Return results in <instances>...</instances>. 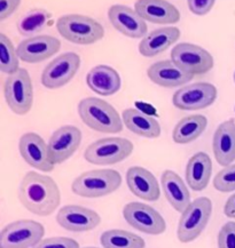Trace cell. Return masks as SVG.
Listing matches in <instances>:
<instances>
[{
    "mask_svg": "<svg viewBox=\"0 0 235 248\" xmlns=\"http://www.w3.org/2000/svg\"><path fill=\"white\" fill-rule=\"evenodd\" d=\"M18 200L28 211L38 216H49L61 202L60 189L52 177L28 171L18 186Z\"/></svg>",
    "mask_w": 235,
    "mask_h": 248,
    "instance_id": "obj_1",
    "label": "cell"
},
{
    "mask_svg": "<svg viewBox=\"0 0 235 248\" xmlns=\"http://www.w3.org/2000/svg\"><path fill=\"white\" fill-rule=\"evenodd\" d=\"M212 174V161L205 152H198L186 166V182L193 191H202L209 186Z\"/></svg>",
    "mask_w": 235,
    "mask_h": 248,
    "instance_id": "obj_25",
    "label": "cell"
},
{
    "mask_svg": "<svg viewBox=\"0 0 235 248\" xmlns=\"http://www.w3.org/2000/svg\"><path fill=\"white\" fill-rule=\"evenodd\" d=\"M208 119L202 114H192L183 118L177 124L172 132L173 141L178 144H188L194 142L203 134Z\"/></svg>",
    "mask_w": 235,
    "mask_h": 248,
    "instance_id": "obj_27",
    "label": "cell"
},
{
    "mask_svg": "<svg viewBox=\"0 0 235 248\" xmlns=\"http://www.w3.org/2000/svg\"><path fill=\"white\" fill-rule=\"evenodd\" d=\"M133 143L123 138H104L88 145L84 158L90 164L107 166L125 160L131 155Z\"/></svg>",
    "mask_w": 235,
    "mask_h": 248,
    "instance_id": "obj_7",
    "label": "cell"
},
{
    "mask_svg": "<svg viewBox=\"0 0 235 248\" xmlns=\"http://www.w3.org/2000/svg\"><path fill=\"white\" fill-rule=\"evenodd\" d=\"M216 0H187L189 11L198 16L206 15L214 7Z\"/></svg>",
    "mask_w": 235,
    "mask_h": 248,
    "instance_id": "obj_34",
    "label": "cell"
},
{
    "mask_svg": "<svg viewBox=\"0 0 235 248\" xmlns=\"http://www.w3.org/2000/svg\"><path fill=\"white\" fill-rule=\"evenodd\" d=\"M171 60L188 74L204 75L214 68V57L208 50L194 44L182 43L173 47Z\"/></svg>",
    "mask_w": 235,
    "mask_h": 248,
    "instance_id": "obj_9",
    "label": "cell"
},
{
    "mask_svg": "<svg viewBox=\"0 0 235 248\" xmlns=\"http://www.w3.org/2000/svg\"><path fill=\"white\" fill-rule=\"evenodd\" d=\"M61 48V43L53 36L28 37L17 46V55L23 62L39 63L55 55Z\"/></svg>",
    "mask_w": 235,
    "mask_h": 248,
    "instance_id": "obj_17",
    "label": "cell"
},
{
    "mask_svg": "<svg viewBox=\"0 0 235 248\" xmlns=\"http://www.w3.org/2000/svg\"><path fill=\"white\" fill-rule=\"evenodd\" d=\"M20 4L21 0H0V21H5L11 16Z\"/></svg>",
    "mask_w": 235,
    "mask_h": 248,
    "instance_id": "obj_35",
    "label": "cell"
},
{
    "mask_svg": "<svg viewBox=\"0 0 235 248\" xmlns=\"http://www.w3.org/2000/svg\"><path fill=\"white\" fill-rule=\"evenodd\" d=\"M126 183L133 195L146 202L160 199L161 190L156 177L144 167L133 166L126 171Z\"/></svg>",
    "mask_w": 235,
    "mask_h": 248,
    "instance_id": "obj_19",
    "label": "cell"
},
{
    "mask_svg": "<svg viewBox=\"0 0 235 248\" xmlns=\"http://www.w3.org/2000/svg\"><path fill=\"white\" fill-rule=\"evenodd\" d=\"M103 248H145L146 243L140 236L126 230L104 231L100 238Z\"/></svg>",
    "mask_w": 235,
    "mask_h": 248,
    "instance_id": "obj_28",
    "label": "cell"
},
{
    "mask_svg": "<svg viewBox=\"0 0 235 248\" xmlns=\"http://www.w3.org/2000/svg\"><path fill=\"white\" fill-rule=\"evenodd\" d=\"M122 119L126 128L146 139H156L161 135V125L154 117L138 109L123 111Z\"/></svg>",
    "mask_w": 235,
    "mask_h": 248,
    "instance_id": "obj_26",
    "label": "cell"
},
{
    "mask_svg": "<svg viewBox=\"0 0 235 248\" xmlns=\"http://www.w3.org/2000/svg\"><path fill=\"white\" fill-rule=\"evenodd\" d=\"M20 57L11 39L5 33H0V70L2 74L12 75L20 69Z\"/></svg>",
    "mask_w": 235,
    "mask_h": 248,
    "instance_id": "obj_30",
    "label": "cell"
},
{
    "mask_svg": "<svg viewBox=\"0 0 235 248\" xmlns=\"http://www.w3.org/2000/svg\"><path fill=\"white\" fill-rule=\"evenodd\" d=\"M18 151L29 166L45 173L54 170L55 164L50 158L49 144H46L43 138L36 133H25L21 136Z\"/></svg>",
    "mask_w": 235,
    "mask_h": 248,
    "instance_id": "obj_13",
    "label": "cell"
},
{
    "mask_svg": "<svg viewBox=\"0 0 235 248\" xmlns=\"http://www.w3.org/2000/svg\"><path fill=\"white\" fill-rule=\"evenodd\" d=\"M122 176L114 170H93L85 171L72 182L75 195L84 198H101L119 189Z\"/></svg>",
    "mask_w": 235,
    "mask_h": 248,
    "instance_id": "obj_3",
    "label": "cell"
},
{
    "mask_svg": "<svg viewBox=\"0 0 235 248\" xmlns=\"http://www.w3.org/2000/svg\"><path fill=\"white\" fill-rule=\"evenodd\" d=\"M45 228L34 220L12 222L0 233V248H34L43 240Z\"/></svg>",
    "mask_w": 235,
    "mask_h": 248,
    "instance_id": "obj_8",
    "label": "cell"
},
{
    "mask_svg": "<svg viewBox=\"0 0 235 248\" xmlns=\"http://www.w3.org/2000/svg\"><path fill=\"white\" fill-rule=\"evenodd\" d=\"M78 114L87 127L104 134H117L123 130V119L115 108L98 97H86L78 104Z\"/></svg>",
    "mask_w": 235,
    "mask_h": 248,
    "instance_id": "obj_2",
    "label": "cell"
},
{
    "mask_svg": "<svg viewBox=\"0 0 235 248\" xmlns=\"http://www.w3.org/2000/svg\"><path fill=\"white\" fill-rule=\"evenodd\" d=\"M81 66L78 54L68 52L61 54L46 65L41 74V84L49 90H56L72 80Z\"/></svg>",
    "mask_w": 235,
    "mask_h": 248,
    "instance_id": "obj_11",
    "label": "cell"
},
{
    "mask_svg": "<svg viewBox=\"0 0 235 248\" xmlns=\"http://www.w3.org/2000/svg\"><path fill=\"white\" fill-rule=\"evenodd\" d=\"M123 216L135 230L144 233L158 236L167 230V223L160 213L142 202H130L124 206Z\"/></svg>",
    "mask_w": 235,
    "mask_h": 248,
    "instance_id": "obj_10",
    "label": "cell"
},
{
    "mask_svg": "<svg viewBox=\"0 0 235 248\" xmlns=\"http://www.w3.org/2000/svg\"><path fill=\"white\" fill-rule=\"evenodd\" d=\"M56 222L67 231L86 232L97 228L101 223V217L93 209L78 205H67L58 212Z\"/></svg>",
    "mask_w": 235,
    "mask_h": 248,
    "instance_id": "obj_15",
    "label": "cell"
},
{
    "mask_svg": "<svg viewBox=\"0 0 235 248\" xmlns=\"http://www.w3.org/2000/svg\"><path fill=\"white\" fill-rule=\"evenodd\" d=\"M6 103L13 112L24 116L33 108L34 87L29 72L20 68L14 74L8 75L4 85Z\"/></svg>",
    "mask_w": 235,
    "mask_h": 248,
    "instance_id": "obj_6",
    "label": "cell"
},
{
    "mask_svg": "<svg viewBox=\"0 0 235 248\" xmlns=\"http://www.w3.org/2000/svg\"><path fill=\"white\" fill-rule=\"evenodd\" d=\"M224 213L227 217L235 218V192L227 199L224 206Z\"/></svg>",
    "mask_w": 235,
    "mask_h": 248,
    "instance_id": "obj_36",
    "label": "cell"
},
{
    "mask_svg": "<svg viewBox=\"0 0 235 248\" xmlns=\"http://www.w3.org/2000/svg\"><path fill=\"white\" fill-rule=\"evenodd\" d=\"M59 33L77 45H92L104 36V29L99 22L86 15H63L56 22Z\"/></svg>",
    "mask_w": 235,
    "mask_h": 248,
    "instance_id": "obj_4",
    "label": "cell"
},
{
    "mask_svg": "<svg viewBox=\"0 0 235 248\" xmlns=\"http://www.w3.org/2000/svg\"><path fill=\"white\" fill-rule=\"evenodd\" d=\"M161 184L163 187L165 198L172 208L183 213L192 202L190 193L184 180L173 170L163 171L161 177Z\"/></svg>",
    "mask_w": 235,
    "mask_h": 248,
    "instance_id": "obj_24",
    "label": "cell"
},
{
    "mask_svg": "<svg viewBox=\"0 0 235 248\" xmlns=\"http://www.w3.org/2000/svg\"><path fill=\"white\" fill-rule=\"evenodd\" d=\"M147 76L154 84L167 88L184 86L194 77L180 69L172 60H163L151 64L147 70Z\"/></svg>",
    "mask_w": 235,
    "mask_h": 248,
    "instance_id": "obj_20",
    "label": "cell"
},
{
    "mask_svg": "<svg viewBox=\"0 0 235 248\" xmlns=\"http://www.w3.org/2000/svg\"><path fill=\"white\" fill-rule=\"evenodd\" d=\"M34 248H79V244L71 238L52 237L43 239Z\"/></svg>",
    "mask_w": 235,
    "mask_h": 248,
    "instance_id": "obj_33",
    "label": "cell"
},
{
    "mask_svg": "<svg viewBox=\"0 0 235 248\" xmlns=\"http://www.w3.org/2000/svg\"><path fill=\"white\" fill-rule=\"evenodd\" d=\"M86 84L90 90L101 96H110L120 90L122 80L115 69L109 65H97L86 76Z\"/></svg>",
    "mask_w": 235,
    "mask_h": 248,
    "instance_id": "obj_22",
    "label": "cell"
},
{
    "mask_svg": "<svg viewBox=\"0 0 235 248\" xmlns=\"http://www.w3.org/2000/svg\"><path fill=\"white\" fill-rule=\"evenodd\" d=\"M212 149L217 163L226 167L235 160V120L221 123L216 129Z\"/></svg>",
    "mask_w": 235,
    "mask_h": 248,
    "instance_id": "obj_21",
    "label": "cell"
},
{
    "mask_svg": "<svg viewBox=\"0 0 235 248\" xmlns=\"http://www.w3.org/2000/svg\"><path fill=\"white\" fill-rule=\"evenodd\" d=\"M84 248H98V247H84Z\"/></svg>",
    "mask_w": 235,
    "mask_h": 248,
    "instance_id": "obj_37",
    "label": "cell"
},
{
    "mask_svg": "<svg viewBox=\"0 0 235 248\" xmlns=\"http://www.w3.org/2000/svg\"><path fill=\"white\" fill-rule=\"evenodd\" d=\"M134 9L151 23L176 24L180 20V12L167 0H136Z\"/></svg>",
    "mask_w": 235,
    "mask_h": 248,
    "instance_id": "obj_18",
    "label": "cell"
},
{
    "mask_svg": "<svg viewBox=\"0 0 235 248\" xmlns=\"http://www.w3.org/2000/svg\"><path fill=\"white\" fill-rule=\"evenodd\" d=\"M212 214V202L206 197L193 200L182 213L178 223L177 236L184 244L192 243L201 236Z\"/></svg>",
    "mask_w": 235,
    "mask_h": 248,
    "instance_id": "obj_5",
    "label": "cell"
},
{
    "mask_svg": "<svg viewBox=\"0 0 235 248\" xmlns=\"http://www.w3.org/2000/svg\"><path fill=\"white\" fill-rule=\"evenodd\" d=\"M180 38V30L176 27H164L151 31L142 38L139 52L145 57H154L163 53Z\"/></svg>",
    "mask_w": 235,
    "mask_h": 248,
    "instance_id": "obj_23",
    "label": "cell"
},
{
    "mask_svg": "<svg viewBox=\"0 0 235 248\" xmlns=\"http://www.w3.org/2000/svg\"><path fill=\"white\" fill-rule=\"evenodd\" d=\"M214 186L220 192L235 191V164L224 167L216 175Z\"/></svg>",
    "mask_w": 235,
    "mask_h": 248,
    "instance_id": "obj_31",
    "label": "cell"
},
{
    "mask_svg": "<svg viewBox=\"0 0 235 248\" xmlns=\"http://www.w3.org/2000/svg\"><path fill=\"white\" fill-rule=\"evenodd\" d=\"M52 15L46 9H33V11L25 14L21 21L17 23V30L22 36H31L34 37V34L40 32L47 22L50 20Z\"/></svg>",
    "mask_w": 235,
    "mask_h": 248,
    "instance_id": "obj_29",
    "label": "cell"
},
{
    "mask_svg": "<svg viewBox=\"0 0 235 248\" xmlns=\"http://www.w3.org/2000/svg\"><path fill=\"white\" fill-rule=\"evenodd\" d=\"M217 98V88L209 82L186 85L173 94V106L180 110L195 111L210 107Z\"/></svg>",
    "mask_w": 235,
    "mask_h": 248,
    "instance_id": "obj_12",
    "label": "cell"
},
{
    "mask_svg": "<svg viewBox=\"0 0 235 248\" xmlns=\"http://www.w3.org/2000/svg\"><path fill=\"white\" fill-rule=\"evenodd\" d=\"M218 248H235V222H227L218 233Z\"/></svg>",
    "mask_w": 235,
    "mask_h": 248,
    "instance_id": "obj_32",
    "label": "cell"
},
{
    "mask_svg": "<svg viewBox=\"0 0 235 248\" xmlns=\"http://www.w3.org/2000/svg\"><path fill=\"white\" fill-rule=\"evenodd\" d=\"M82 142V132L78 127L66 125L53 133L49 141L50 158L54 164H62L78 150Z\"/></svg>",
    "mask_w": 235,
    "mask_h": 248,
    "instance_id": "obj_16",
    "label": "cell"
},
{
    "mask_svg": "<svg viewBox=\"0 0 235 248\" xmlns=\"http://www.w3.org/2000/svg\"><path fill=\"white\" fill-rule=\"evenodd\" d=\"M234 81H235V72H234Z\"/></svg>",
    "mask_w": 235,
    "mask_h": 248,
    "instance_id": "obj_38",
    "label": "cell"
},
{
    "mask_svg": "<svg viewBox=\"0 0 235 248\" xmlns=\"http://www.w3.org/2000/svg\"><path fill=\"white\" fill-rule=\"evenodd\" d=\"M110 24L125 37L138 39L147 36V23L135 9L125 5H113L108 9Z\"/></svg>",
    "mask_w": 235,
    "mask_h": 248,
    "instance_id": "obj_14",
    "label": "cell"
}]
</instances>
